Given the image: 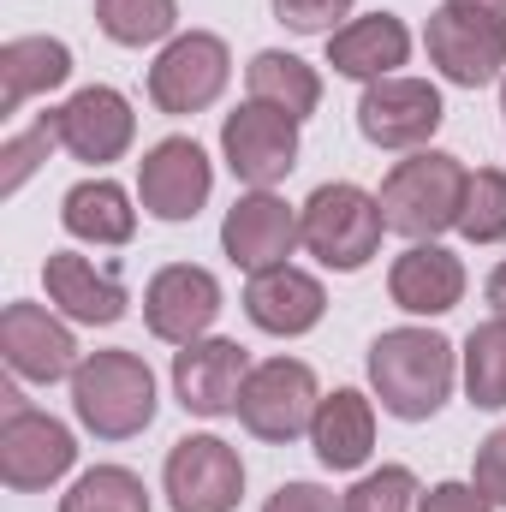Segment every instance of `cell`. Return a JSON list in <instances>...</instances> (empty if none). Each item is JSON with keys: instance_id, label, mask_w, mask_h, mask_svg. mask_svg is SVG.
<instances>
[{"instance_id": "38", "label": "cell", "mask_w": 506, "mask_h": 512, "mask_svg": "<svg viewBox=\"0 0 506 512\" xmlns=\"http://www.w3.org/2000/svg\"><path fill=\"white\" fill-rule=\"evenodd\" d=\"M501 114H506V78H501Z\"/></svg>"}, {"instance_id": "8", "label": "cell", "mask_w": 506, "mask_h": 512, "mask_svg": "<svg viewBox=\"0 0 506 512\" xmlns=\"http://www.w3.org/2000/svg\"><path fill=\"white\" fill-rule=\"evenodd\" d=\"M316 405H322V382L304 358H262L245 382V399H239V423L251 429L256 441H298L310 435L316 423Z\"/></svg>"}, {"instance_id": "3", "label": "cell", "mask_w": 506, "mask_h": 512, "mask_svg": "<svg viewBox=\"0 0 506 512\" xmlns=\"http://www.w3.org/2000/svg\"><path fill=\"white\" fill-rule=\"evenodd\" d=\"M155 370L126 352V346H108V352H84L78 376H72V417L96 435V441H131L155 423Z\"/></svg>"}, {"instance_id": "28", "label": "cell", "mask_w": 506, "mask_h": 512, "mask_svg": "<svg viewBox=\"0 0 506 512\" xmlns=\"http://www.w3.org/2000/svg\"><path fill=\"white\" fill-rule=\"evenodd\" d=\"M60 512H149V489L126 465H90L60 495Z\"/></svg>"}, {"instance_id": "19", "label": "cell", "mask_w": 506, "mask_h": 512, "mask_svg": "<svg viewBox=\"0 0 506 512\" xmlns=\"http://www.w3.org/2000/svg\"><path fill=\"white\" fill-rule=\"evenodd\" d=\"M245 316L262 334H274V340H298V334H310L328 316V286L310 268H298V262L262 268L245 286Z\"/></svg>"}, {"instance_id": "12", "label": "cell", "mask_w": 506, "mask_h": 512, "mask_svg": "<svg viewBox=\"0 0 506 512\" xmlns=\"http://www.w3.org/2000/svg\"><path fill=\"white\" fill-rule=\"evenodd\" d=\"M441 120H447V102H441V90L429 78L393 72V78L364 84V96H358V131L376 149H405V155L429 149V137L441 131Z\"/></svg>"}, {"instance_id": "6", "label": "cell", "mask_w": 506, "mask_h": 512, "mask_svg": "<svg viewBox=\"0 0 506 512\" xmlns=\"http://www.w3.org/2000/svg\"><path fill=\"white\" fill-rule=\"evenodd\" d=\"M227 78H233L227 42H221L215 30H179L173 42H161V54H155V66H149V102H155L161 114L185 120V114L215 108L221 90H227Z\"/></svg>"}, {"instance_id": "21", "label": "cell", "mask_w": 506, "mask_h": 512, "mask_svg": "<svg viewBox=\"0 0 506 512\" xmlns=\"http://www.w3.org/2000/svg\"><path fill=\"white\" fill-rule=\"evenodd\" d=\"M411 60V30L399 12H364V18H346L334 36H328V66L352 84H376L393 78L399 66Z\"/></svg>"}, {"instance_id": "13", "label": "cell", "mask_w": 506, "mask_h": 512, "mask_svg": "<svg viewBox=\"0 0 506 512\" xmlns=\"http://www.w3.org/2000/svg\"><path fill=\"white\" fill-rule=\"evenodd\" d=\"M251 352L227 334H203L173 352V399L191 417H239V399L251 382Z\"/></svg>"}, {"instance_id": "9", "label": "cell", "mask_w": 506, "mask_h": 512, "mask_svg": "<svg viewBox=\"0 0 506 512\" xmlns=\"http://www.w3.org/2000/svg\"><path fill=\"white\" fill-rule=\"evenodd\" d=\"M0 358L18 382H36V387H54V382H72L84 352L72 340V322L54 310V304H30V298H12L0 310Z\"/></svg>"}, {"instance_id": "22", "label": "cell", "mask_w": 506, "mask_h": 512, "mask_svg": "<svg viewBox=\"0 0 506 512\" xmlns=\"http://www.w3.org/2000/svg\"><path fill=\"white\" fill-rule=\"evenodd\" d=\"M310 447H316L322 471H364L376 453V399L358 387L322 393L316 423H310Z\"/></svg>"}, {"instance_id": "20", "label": "cell", "mask_w": 506, "mask_h": 512, "mask_svg": "<svg viewBox=\"0 0 506 512\" xmlns=\"http://www.w3.org/2000/svg\"><path fill=\"white\" fill-rule=\"evenodd\" d=\"M387 298L405 316H447L465 304V262L447 245H405L387 268Z\"/></svg>"}, {"instance_id": "7", "label": "cell", "mask_w": 506, "mask_h": 512, "mask_svg": "<svg viewBox=\"0 0 506 512\" xmlns=\"http://www.w3.org/2000/svg\"><path fill=\"white\" fill-rule=\"evenodd\" d=\"M161 495L173 512H239L245 459L221 435H179L161 465Z\"/></svg>"}, {"instance_id": "29", "label": "cell", "mask_w": 506, "mask_h": 512, "mask_svg": "<svg viewBox=\"0 0 506 512\" xmlns=\"http://www.w3.org/2000/svg\"><path fill=\"white\" fill-rule=\"evenodd\" d=\"M459 233H465L471 245H501L506 239V167H477V173L465 179Z\"/></svg>"}, {"instance_id": "24", "label": "cell", "mask_w": 506, "mask_h": 512, "mask_svg": "<svg viewBox=\"0 0 506 512\" xmlns=\"http://www.w3.org/2000/svg\"><path fill=\"white\" fill-rule=\"evenodd\" d=\"M60 227L78 239V245H102V251H114V245H131V233H137V209H131V191L126 185H114V179H78L66 197H60Z\"/></svg>"}, {"instance_id": "30", "label": "cell", "mask_w": 506, "mask_h": 512, "mask_svg": "<svg viewBox=\"0 0 506 512\" xmlns=\"http://www.w3.org/2000/svg\"><path fill=\"white\" fill-rule=\"evenodd\" d=\"M423 489H417V471L411 465H381L364 471L352 489H346V512H417Z\"/></svg>"}, {"instance_id": "31", "label": "cell", "mask_w": 506, "mask_h": 512, "mask_svg": "<svg viewBox=\"0 0 506 512\" xmlns=\"http://www.w3.org/2000/svg\"><path fill=\"white\" fill-rule=\"evenodd\" d=\"M60 149V131H54V114H42L30 131H18V137H6V149H0V197H18L24 191V179L48 161Z\"/></svg>"}, {"instance_id": "11", "label": "cell", "mask_w": 506, "mask_h": 512, "mask_svg": "<svg viewBox=\"0 0 506 512\" xmlns=\"http://www.w3.org/2000/svg\"><path fill=\"white\" fill-rule=\"evenodd\" d=\"M209 191H215V161L203 155L197 137H161L137 161V203H143V215H155L167 227L197 221Z\"/></svg>"}, {"instance_id": "26", "label": "cell", "mask_w": 506, "mask_h": 512, "mask_svg": "<svg viewBox=\"0 0 506 512\" xmlns=\"http://www.w3.org/2000/svg\"><path fill=\"white\" fill-rule=\"evenodd\" d=\"M459 382L477 411H506V316H489L459 346Z\"/></svg>"}, {"instance_id": "4", "label": "cell", "mask_w": 506, "mask_h": 512, "mask_svg": "<svg viewBox=\"0 0 506 512\" xmlns=\"http://www.w3.org/2000/svg\"><path fill=\"white\" fill-rule=\"evenodd\" d=\"M298 233H304V251L316 256L322 268L358 274V268L376 262L387 215H381L376 191H364V185H352V179H334V185H316V191L304 197Z\"/></svg>"}, {"instance_id": "10", "label": "cell", "mask_w": 506, "mask_h": 512, "mask_svg": "<svg viewBox=\"0 0 506 512\" xmlns=\"http://www.w3.org/2000/svg\"><path fill=\"white\" fill-rule=\"evenodd\" d=\"M221 161L245 191H274L298 167V120L268 102H239L221 120Z\"/></svg>"}, {"instance_id": "18", "label": "cell", "mask_w": 506, "mask_h": 512, "mask_svg": "<svg viewBox=\"0 0 506 512\" xmlns=\"http://www.w3.org/2000/svg\"><path fill=\"white\" fill-rule=\"evenodd\" d=\"M42 286H48V304L78 322V328H114L126 316V280L114 262H96V256L78 251H54L42 262Z\"/></svg>"}, {"instance_id": "14", "label": "cell", "mask_w": 506, "mask_h": 512, "mask_svg": "<svg viewBox=\"0 0 506 512\" xmlns=\"http://www.w3.org/2000/svg\"><path fill=\"white\" fill-rule=\"evenodd\" d=\"M423 48H429V66L459 90H483L506 78V24H489L477 12H459V6L429 12Z\"/></svg>"}, {"instance_id": "32", "label": "cell", "mask_w": 506, "mask_h": 512, "mask_svg": "<svg viewBox=\"0 0 506 512\" xmlns=\"http://www.w3.org/2000/svg\"><path fill=\"white\" fill-rule=\"evenodd\" d=\"M274 18L298 36H334L352 18V0H274Z\"/></svg>"}, {"instance_id": "5", "label": "cell", "mask_w": 506, "mask_h": 512, "mask_svg": "<svg viewBox=\"0 0 506 512\" xmlns=\"http://www.w3.org/2000/svg\"><path fill=\"white\" fill-rule=\"evenodd\" d=\"M0 399H6V417H0V483H6L12 495H42V489H54V483L78 465V435H72L60 417L24 405L12 387H6Z\"/></svg>"}, {"instance_id": "35", "label": "cell", "mask_w": 506, "mask_h": 512, "mask_svg": "<svg viewBox=\"0 0 506 512\" xmlns=\"http://www.w3.org/2000/svg\"><path fill=\"white\" fill-rule=\"evenodd\" d=\"M417 512H501V507L477 483H435V489H423Z\"/></svg>"}, {"instance_id": "36", "label": "cell", "mask_w": 506, "mask_h": 512, "mask_svg": "<svg viewBox=\"0 0 506 512\" xmlns=\"http://www.w3.org/2000/svg\"><path fill=\"white\" fill-rule=\"evenodd\" d=\"M447 6L477 12V18H489V24H506V0H447Z\"/></svg>"}, {"instance_id": "16", "label": "cell", "mask_w": 506, "mask_h": 512, "mask_svg": "<svg viewBox=\"0 0 506 512\" xmlns=\"http://www.w3.org/2000/svg\"><path fill=\"white\" fill-rule=\"evenodd\" d=\"M48 114H54V131H60V149L72 161H90V167L120 161L131 149V137H137V114L114 84H84Z\"/></svg>"}, {"instance_id": "17", "label": "cell", "mask_w": 506, "mask_h": 512, "mask_svg": "<svg viewBox=\"0 0 506 512\" xmlns=\"http://www.w3.org/2000/svg\"><path fill=\"white\" fill-rule=\"evenodd\" d=\"M298 245H304L298 209H292L286 197H274V191H245V197L227 209V221H221V251H227L233 268H245V274H262V268L292 262Z\"/></svg>"}, {"instance_id": "23", "label": "cell", "mask_w": 506, "mask_h": 512, "mask_svg": "<svg viewBox=\"0 0 506 512\" xmlns=\"http://www.w3.org/2000/svg\"><path fill=\"white\" fill-rule=\"evenodd\" d=\"M72 78V48L60 36H12L0 42V114L12 120L24 102L60 90Z\"/></svg>"}, {"instance_id": "1", "label": "cell", "mask_w": 506, "mask_h": 512, "mask_svg": "<svg viewBox=\"0 0 506 512\" xmlns=\"http://www.w3.org/2000/svg\"><path fill=\"white\" fill-rule=\"evenodd\" d=\"M459 382V346L435 328H387L370 340V387L399 423H429Z\"/></svg>"}, {"instance_id": "37", "label": "cell", "mask_w": 506, "mask_h": 512, "mask_svg": "<svg viewBox=\"0 0 506 512\" xmlns=\"http://www.w3.org/2000/svg\"><path fill=\"white\" fill-rule=\"evenodd\" d=\"M483 298H489V310H495V316H506V262L495 268V274H489V286H483Z\"/></svg>"}, {"instance_id": "27", "label": "cell", "mask_w": 506, "mask_h": 512, "mask_svg": "<svg viewBox=\"0 0 506 512\" xmlns=\"http://www.w3.org/2000/svg\"><path fill=\"white\" fill-rule=\"evenodd\" d=\"M96 30L120 48H155L179 36V0H96Z\"/></svg>"}, {"instance_id": "15", "label": "cell", "mask_w": 506, "mask_h": 512, "mask_svg": "<svg viewBox=\"0 0 506 512\" xmlns=\"http://www.w3.org/2000/svg\"><path fill=\"white\" fill-rule=\"evenodd\" d=\"M215 316H221V280L209 268H197V262H167L143 286V322L167 346L203 340L215 328Z\"/></svg>"}, {"instance_id": "34", "label": "cell", "mask_w": 506, "mask_h": 512, "mask_svg": "<svg viewBox=\"0 0 506 512\" xmlns=\"http://www.w3.org/2000/svg\"><path fill=\"white\" fill-rule=\"evenodd\" d=\"M262 512H346V495H334L322 483H280Z\"/></svg>"}, {"instance_id": "33", "label": "cell", "mask_w": 506, "mask_h": 512, "mask_svg": "<svg viewBox=\"0 0 506 512\" xmlns=\"http://www.w3.org/2000/svg\"><path fill=\"white\" fill-rule=\"evenodd\" d=\"M471 483L495 501V507H506V429H489L483 441H477V465H471Z\"/></svg>"}, {"instance_id": "25", "label": "cell", "mask_w": 506, "mask_h": 512, "mask_svg": "<svg viewBox=\"0 0 506 512\" xmlns=\"http://www.w3.org/2000/svg\"><path fill=\"white\" fill-rule=\"evenodd\" d=\"M245 90H251V102H268V108L292 114L298 126L322 108V72H316L310 60L286 54V48H262V54H251Z\"/></svg>"}, {"instance_id": "2", "label": "cell", "mask_w": 506, "mask_h": 512, "mask_svg": "<svg viewBox=\"0 0 506 512\" xmlns=\"http://www.w3.org/2000/svg\"><path fill=\"white\" fill-rule=\"evenodd\" d=\"M465 179H471V167L447 149H411L405 161H393L376 191L387 233H399L411 245H435L441 233H459Z\"/></svg>"}]
</instances>
